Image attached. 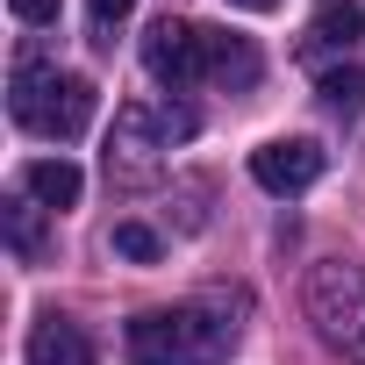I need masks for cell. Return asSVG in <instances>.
<instances>
[{
	"label": "cell",
	"mask_w": 365,
	"mask_h": 365,
	"mask_svg": "<svg viewBox=\"0 0 365 365\" xmlns=\"http://www.w3.org/2000/svg\"><path fill=\"white\" fill-rule=\"evenodd\" d=\"M322 143L315 136H279V143H258L251 150V179L265 194H308L315 179H322Z\"/></svg>",
	"instance_id": "6"
},
{
	"label": "cell",
	"mask_w": 365,
	"mask_h": 365,
	"mask_svg": "<svg viewBox=\"0 0 365 365\" xmlns=\"http://www.w3.org/2000/svg\"><path fill=\"white\" fill-rule=\"evenodd\" d=\"M230 8H244V15H272L279 0H230Z\"/></svg>",
	"instance_id": "16"
},
{
	"label": "cell",
	"mask_w": 365,
	"mask_h": 365,
	"mask_svg": "<svg viewBox=\"0 0 365 365\" xmlns=\"http://www.w3.org/2000/svg\"><path fill=\"white\" fill-rule=\"evenodd\" d=\"M93 101H101L93 79L58 72V65H43L36 51L15 58V93H8V108H15L22 129H36V136H51V143H72V136H86Z\"/></svg>",
	"instance_id": "2"
},
{
	"label": "cell",
	"mask_w": 365,
	"mask_h": 365,
	"mask_svg": "<svg viewBox=\"0 0 365 365\" xmlns=\"http://www.w3.org/2000/svg\"><path fill=\"white\" fill-rule=\"evenodd\" d=\"M322 101H329V108H358V101H365V72H358V65H329V72H322Z\"/></svg>",
	"instance_id": "13"
},
{
	"label": "cell",
	"mask_w": 365,
	"mask_h": 365,
	"mask_svg": "<svg viewBox=\"0 0 365 365\" xmlns=\"http://www.w3.org/2000/svg\"><path fill=\"white\" fill-rule=\"evenodd\" d=\"M108 251H115V258H136V265H158V258H165V237H158V230H143V222H115Z\"/></svg>",
	"instance_id": "12"
},
{
	"label": "cell",
	"mask_w": 365,
	"mask_h": 365,
	"mask_svg": "<svg viewBox=\"0 0 365 365\" xmlns=\"http://www.w3.org/2000/svg\"><path fill=\"white\" fill-rule=\"evenodd\" d=\"M22 194H36L43 208H79L86 179H79L72 158H29V165H22Z\"/></svg>",
	"instance_id": "8"
},
{
	"label": "cell",
	"mask_w": 365,
	"mask_h": 365,
	"mask_svg": "<svg viewBox=\"0 0 365 365\" xmlns=\"http://www.w3.org/2000/svg\"><path fill=\"white\" fill-rule=\"evenodd\" d=\"M143 72H150L158 86H172V93L201 86V79H208V29L172 22V15H165V22L143 36Z\"/></svg>",
	"instance_id": "5"
},
{
	"label": "cell",
	"mask_w": 365,
	"mask_h": 365,
	"mask_svg": "<svg viewBox=\"0 0 365 365\" xmlns=\"http://www.w3.org/2000/svg\"><path fill=\"white\" fill-rule=\"evenodd\" d=\"M8 8H15V22H29V29H51L65 0H8Z\"/></svg>",
	"instance_id": "14"
},
{
	"label": "cell",
	"mask_w": 365,
	"mask_h": 365,
	"mask_svg": "<svg viewBox=\"0 0 365 365\" xmlns=\"http://www.w3.org/2000/svg\"><path fill=\"white\" fill-rule=\"evenodd\" d=\"M358 29H365V15L351 8V0H322V15H315V43L351 51V43H358Z\"/></svg>",
	"instance_id": "11"
},
{
	"label": "cell",
	"mask_w": 365,
	"mask_h": 365,
	"mask_svg": "<svg viewBox=\"0 0 365 365\" xmlns=\"http://www.w3.org/2000/svg\"><path fill=\"white\" fill-rule=\"evenodd\" d=\"M0 215H8V244H15V258L36 265V258H43V208H36V194H15Z\"/></svg>",
	"instance_id": "9"
},
{
	"label": "cell",
	"mask_w": 365,
	"mask_h": 365,
	"mask_svg": "<svg viewBox=\"0 0 365 365\" xmlns=\"http://www.w3.org/2000/svg\"><path fill=\"white\" fill-rule=\"evenodd\" d=\"M208 79L251 86V79H258V51H251L244 36H215V29H208Z\"/></svg>",
	"instance_id": "10"
},
{
	"label": "cell",
	"mask_w": 365,
	"mask_h": 365,
	"mask_svg": "<svg viewBox=\"0 0 365 365\" xmlns=\"http://www.w3.org/2000/svg\"><path fill=\"white\" fill-rule=\"evenodd\" d=\"M29 365H93V336L72 315H43L29 329Z\"/></svg>",
	"instance_id": "7"
},
{
	"label": "cell",
	"mask_w": 365,
	"mask_h": 365,
	"mask_svg": "<svg viewBox=\"0 0 365 365\" xmlns=\"http://www.w3.org/2000/svg\"><path fill=\"white\" fill-rule=\"evenodd\" d=\"M237 351V322L215 301H187V308H158L129 322V358L136 365H222Z\"/></svg>",
	"instance_id": "1"
},
{
	"label": "cell",
	"mask_w": 365,
	"mask_h": 365,
	"mask_svg": "<svg viewBox=\"0 0 365 365\" xmlns=\"http://www.w3.org/2000/svg\"><path fill=\"white\" fill-rule=\"evenodd\" d=\"M86 8H93V22H101V29H115V22L136 8V0H86Z\"/></svg>",
	"instance_id": "15"
},
{
	"label": "cell",
	"mask_w": 365,
	"mask_h": 365,
	"mask_svg": "<svg viewBox=\"0 0 365 365\" xmlns=\"http://www.w3.org/2000/svg\"><path fill=\"white\" fill-rule=\"evenodd\" d=\"M158 150H172L165 136V115L129 101L115 108V136H108V179H122V187H143V179H158Z\"/></svg>",
	"instance_id": "4"
},
{
	"label": "cell",
	"mask_w": 365,
	"mask_h": 365,
	"mask_svg": "<svg viewBox=\"0 0 365 365\" xmlns=\"http://www.w3.org/2000/svg\"><path fill=\"white\" fill-rule=\"evenodd\" d=\"M308 315L315 329L365 365V265H344V258H322L308 272Z\"/></svg>",
	"instance_id": "3"
}]
</instances>
